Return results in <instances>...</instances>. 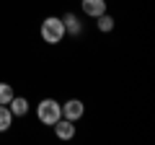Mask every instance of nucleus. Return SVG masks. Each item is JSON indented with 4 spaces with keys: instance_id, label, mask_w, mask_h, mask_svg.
Instances as JSON below:
<instances>
[{
    "instance_id": "obj_1",
    "label": "nucleus",
    "mask_w": 155,
    "mask_h": 145,
    "mask_svg": "<svg viewBox=\"0 0 155 145\" xmlns=\"http://www.w3.org/2000/svg\"><path fill=\"white\" fill-rule=\"evenodd\" d=\"M62 36H65V26H62V18H44L41 21V39L47 42V44H60Z\"/></svg>"
},
{
    "instance_id": "obj_2",
    "label": "nucleus",
    "mask_w": 155,
    "mask_h": 145,
    "mask_svg": "<svg viewBox=\"0 0 155 145\" xmlns=\"http://www.w3.org/2000/svg\"><path fill=\"white\" fill-rule=\"evenodd\" d=\"M36 117H39V122H44V124H54L62 117V106L54 99H44L36 106Z\"/></svg>"
},
{
    "instance_id": "obj_3",
    "label": "nucleus",
    "mask_w": 155,
    "mask_h": 145,
    "mask_svg": "<svg viewBox=\"0 0 155 145\" xmlns=\"http://www.w3.org/2000/svg\"><path fill=\"white\" fill-rule=\"evenodd\" d=\"M83 112H85V106H83L80 99H70L67 104H62V117L70 119V122H78V119L83 117Z\"/></svg>"
},
{
    "instance_id": "obj_4",
    "label": "nucleus",
    "mask_w": 155,
    "mask_h": 145,
    "mask_svg": "<svg viewBox=\"0 0 155 145\" xmlns=\"http://www.w3.org/2000/svg\"><path fill=\"white\" fill-rule=\"evenodd\" d=\"M52 127H54V135H57L60 140H72V135H75V127H72L70 119H62V117H60Z\"/></svg>"
},
{
    "instance_id": "obj_5",
    "label": "nucleus",
    "mask_w": 155,
    "mask_h": 145,
    "mask_svg": "<svg viewBox=\"0 0 155 145\" xmlns=\"http://www.w3.org/2000/svg\"><path fill=\"white\" fill-rule=\"evenodd\" d=\"M83 13L91 18H98L101 13H106V0H83Z\"/></svg>"
},
{
    "instance_id": "obj_6",
    "label": "nucleus",
    "mask_w": 155,
    "mask_h": 145,
    "mask_svg": "<svg viewBox=\"0 0 155 145\" xmlns=\"http://www.w3.org/2000/svg\"><path fill=\"white\" fill-rule=\"evenodd\" d=\"M8 109H11L13 117H23V114L28 112V101L23 99V96H13V99L8 101Z\"/></svg>"
},
{
    "instance_id": "obj_7",
    "label": "nucleus",
    "mask_w": 155,
    "mask_h": 145,
    "mask_svg": "<svg viewBox=\"0 0 155 145\" xmlns=\"http://www.w3.org/2000/svg\"><path fill=\"white\" fill-rule=\"evenodd\" d=\"M62 26H65V34H72V36L80 34V21H78L75 13H65L62 16Z\"/></svg>"
},
{
    "instance_id": "obj_8",
    "label": "nucleus",
    "mask_w": 155,
    "mask_h": 145,
    "mask_svg": "<svg viewBox=\"0 0 155 145\" xmlns=\"http://www.w3.org/2000/svg\"><path fill=\"white\" fill-rule=\"evenodd\" d=\"M11 122H13V114L8 109V104H0V132H5L11 127Z\"/></svg>"
},
{
    "instance_id": "obj_9",
    "label": "nucleus",
    "mask_w": 155,
    "mask_h": 145,
    "mask_svg": "<svg viewBox=\"0 0 155 145\" xmlns=\"http://www.w3.org/2000/svg\"><path fill=\"white\" fill-rule=\"evenodd\" d=\"M98 29L101 31H111V29H114V18L106 16V13H101L98 16Z\"/></svg>"
},
{
    "instance_id": "obj_10",
    "label": "nucleus",
    "mask_w": 155,
    "mask_h": 145,
    "mask_svg": "<svg viewBox=\"0 0 155 145\" xmlns=\"http://www.w3.org/2000/svg\"><path fill=\"white\" fill-rule=\"evenodd\" d=\"M13 99V88L8 83H0V104H8Z\"/></svg>"
}]
</instances>
